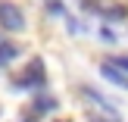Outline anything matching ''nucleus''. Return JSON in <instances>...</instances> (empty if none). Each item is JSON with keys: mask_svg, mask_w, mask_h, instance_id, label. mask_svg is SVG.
I'll return each instance as SVG.
<instances>
[{"mask_svg": "<svg viewBox=\"0 0 128 122\" xmlns=\"http://www.w3.org/2000/svg\"><path fill=\"white\" fill-rule=\"evenodd\" d=\"M47 10H50V13H62V3H60V0H50Z\"/></svg>", "mask_w": 128, "mask_h": 122, "instance_id": "nucleus-7", "label": "nucleus"}, {"mask_svg": "<svg viewBox=\"0 0 128 122\" xmlns=\"http://www.w3.org/2000/svg\"><path fill=\"white\" fill-rule=\"evenodd\" d=\"M110 63H112V66H116V69H122V72L128 75V56H112Z\"/></svg>", "mask_w": 128, "mask_h": 122, "instance_id": "nucleus-6", "label": "nucleus"}, {"mask_svg": "<svg viewBox=\"0 0 128 122\" xmlns=\"http://www.w3.org/2000/svg\"><path fill=\"white\" fill-rule=\"evenodd\" d=\"M0 25L6 31H22L25 28V13L10 0H0Z\"/></svg>", "mask_w": 128, "mask_h": 122, "instance_id": "nucleus-2", "label": "nucleus"}, {"mask_svg": "<svg viewBox=\"0 0 128 122\" xmlns=\"http://www.w3.org/2000/svg\"><path fill=\"white\" fill-rule=\"evenodd\" d=\"M44 78H47V72H44V63H41V60H31V63H28V69H25V72L19 75L16 81H12V88H16V91H25V88H41V85H44Z\"/></svg>", "mask_w": 128, "mask_h": 122, "instance_id": "nucleus-1", "label": "nucleus"}, {"mask_svg": "<svg viewBox=\"0 0 128 122\" xmlns=\"http://www.w3.org/2000/svg\"><path fill=\"white\" fill-rule=\"evenodd\" d=\"M16 56H19V47H16V44H10V41H3V44H0V69H3V66H10Z\"/></svg>", "mask_w": 128, "mask_h": 122, "instance_id": "nucleus-4", "label": "nucleus"}, {"mask_svg": "<svg viewBox=\"0 0 128 122\" xmlns=\"http://www.w3.org/2000/svg\"><path fill=\"white\" fill-rule=\"evenodd\" d=\"M100 75H103L106 81H112L116 88H125V91H128V75L122 72V69H116L112 63H103V66H100Z\"/></svg>", "mask_w": 128, "mask_h": 122, "instance_id": "nucleus-3", "label": "nucleus"}, {"mask_svg": "<svg viewBox=\"0 0 128 122\" xmlns=\"http://www.w3.org/2000/svg\"><path fill=\"white\" fill-rule=\"evenodd\" d=\"M66 122H69V119H66Z\"/></svg>", "mask_w": 128, "mask_h": 122, "instance_id": "nucleus-8", "label": "nucleus"}, {"mask_svg": "<svg viewBox=\"0 0 128 122\" xmlns=\"http://www.w3.org/2000/svg\"><path fill=\"white\" fill-rule=\"evenodd\" d=\"M56 110V100L53 97H38L34 100V113H53Z\"/></svg>", "mask_w": 128, "mask_h": 122, "instance_id": "nucleus-5", "label": "nucleus"}]
</instances>
